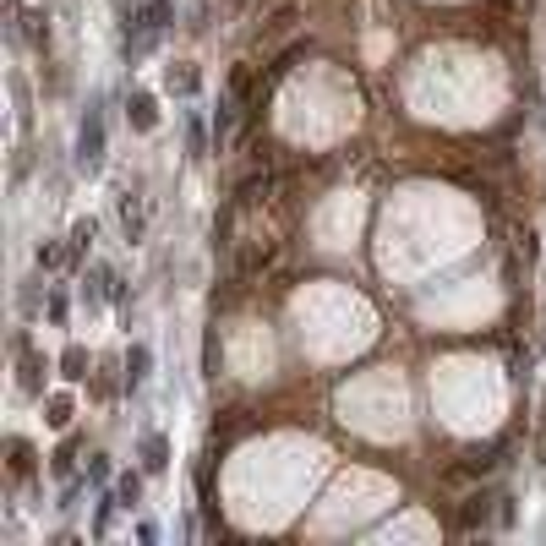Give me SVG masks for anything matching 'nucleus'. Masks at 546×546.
<instances>
[{
    "mask_svg": "<svg viewBox=\"0 0 546 546\" xmlns=\"http://www.w3.org/2000/svg\"><path fill=\"white\" fill-rule=\"evenodd\" d=\"M66 257H71V246H60V241H38V252H33L38 273H55V268H66Z\"/></svg>",
    "mask_w": 546,
    "mask_h": 546,
    "instance_id": "nucleus-15",
    "label": "nucleus"
},
{
    "mask_svg": "<svg viewBox=\"0 0 546 546\" xmlns=\"http://www.w3.org/2000/svg\"><path fill=\"white\" fill-rule=\"evenodd\" d=\"M77 170H88V175L104 170V115H98V109L82 115V131H77Z\"/></svg>",
    "mask_w": 546,
    "mask_h": 546,
    "instance_id": "nucleus-1",
    "label": "nucleus"
},
{
    "mask_svg": "<svg viewBox=\"0 0 546 546\" xmlns=\"http://www.w3.org/2000/svg\"><path fill=\"white\" fill-rule=\"evenodd\" d=\"M115 509H120V503H115V492H109V498H98V509H93V536H104V531H109V514H115Z\"/></svg>",
    "mask_w": 546,
    "mask_h": 546,
    "instance_id": "nucleus-20",
    "label": "nucleus"
},
{
    "mask_svg": "<svg viewBox=\"0 0 546 546\" xmlns=\"http://www.w3.org/2000/svg\"><path fill=\"white\" fill-rule=\"evenodd\" d=\"M77 448H82V443H77V438H66V443H60L55 454H49V476L71 481V470H77Z\"/></svg>",
    "mask_w": 546,
    "mask_h": 546,
    "instance_id": "nucleus-16",
    "label": "nucleus"
},
{
    "mask_svg": "<svg viewBox=\"0 0 546 546\" xmlns=\"http://www.w3.org/2000/svg\"><path fill=\"white\" fill-rule=\"evenodd\" d=\"M164 88L170 93H180V98H191V93H202V77H197V66H164Z\"/></svg>",
    "mask_w": 546,
    "mask_h": 546,
    "instance_id": "nucleus-8",
    "label": "nucleus"
},
{
    "mask_svg": "<svg viewBox=\"0 0 546 546\" xmlns=\"http://www.w3.org/2000/svg\"><path fill=\"white\" fill-rule=\"evenodd\" d=\"M224 93L235 98V104H246V98H257V82H252V66L241 60L235 71H230V82H224Z\"/></svg>",
    "mask_w": 546,
    "mask_h": 546,
    "instance_id": "nucleus-14",
    "label": "nucleus"
},
{
    "mask_svg": "<svg viewBox=\"0 0 546 546\" xmlns=\"http://www.w3.org/2000/svg\"><path fill=\"white\" fill-rule=\"evenodd\" d=\"M71 416H77V399H71V394H44V421H49L55 432H66Z\"/></svg>",
    "mask_w": 546,
    "mask_h": 546,
    "instance_id": "nucleus-10",
    "label": "nucleus"
},
{
    "mask_svg": "<svg viewBox=\"0 0 546 546\" xmlns=\"http://www.w3.org/2000/svg\"><path fill=\"white\" fill-rule=\"evenodd\" d=\"M541 421H546V405H541Z\"/></svg>",
    "mask_w": 546,
    "mask_h": 546,
    "instance_id": "nucleus-25",
    "label": "nucleus"
},
{
    "mask_svg": "<svg viewBox=\"0 0 546 546\" xmlns=\"http://www.w3.org/2000/svg\"><path fill=\"white\" fill-rule=\"evenodd\" d=\"M109 284H115L109 268H88V279H82V301H109Z\"/></svg>",
    "mask_w": 546,
    "mask_h": 546,
    "instance_id": "nucleus-17",
    "label": "nucleus"
},
{
    "mask_svg": "<svg viewBox=\"0 0 546 546\" xmlns=\"http://www.w3.org/2000/svg\"><path fill=\"white\" fill-rule=\"evenodd\" d=\"M88 481H109V459H104V454L88 459Z\"/></svg>",
    "mask_w": 546,
    "mask_h": 546,
    "instance_id": "nucleus-23",
    "label": "nucleus"
},
{
    "mask_svg": "<svg viewBox=\"0 0 546 546\" xmlns=\"http://www.w3.org/2000/svg\"><path fill=\"white\" fill-rule=\"evenodd\" d=\"M148 372H153V350H148V345H131L126 361H120V383H126V388H142Z\"/></svg>",
    "mask_w": 546,
    "mask_h": 546,
    "instance_id": "nucleus-6",
    "label": "nucleus"
},
{
    "mask_svg": "<svg viewBox=\"0 0 546 546\" xmlns=\"http://www.w3.org/2000/svg\"><path fill=\"white\" fill-rule=\"evenodd\" d=\"M120 230H126V241L137 246L142 235H148V202H142V191H120Z\"/></svg>",
    "mask_w": 546,
    "mask_h": 546,
    "instance_id": "nucleus-3",
    "label": "nucleus"
},
{
    "mask_svg": "<svg viewBox=\"0 0 546 546\" xmlns=\"http://www.w3.org/2000/svg\"><path fill=\"white\" fill-rule=\"evenodd\" d=\"M16 350H22V372H16V388H22L27 399H44V372H49V361L27 350V334L16 339Z\"/></svg>",
    "mask_w": 546,
    "mask_h": 546,
    "instance_id": "nucleus-2",
    "label": "nucleus"
},
{
    "mask_svg": "<svg viewBox=\"0 0 546 546\" xmlns=\"http://www.w3.org/2000/svg\"><path fill=\"white\" fill-rule=\"evenodd\" d=\"M186 142H191V159H202V153H208V131H202V120H191Z\"/></svg>",
    "mask_w": 546,
    "mask_h": 546,
    "instance_id": "nucleus-22",
    "label": "nucleus"
},
{
    "mask_svg": "<svg viewBox=\"0 0 546 546\" xmlns=\"http://www.w3.org/2000/svg\"><path fill=\"white\" fill-rule=\"evenodd\" d=\"M498 465V448H470L459 465H448V481H476V476H492Z\"/></svg>",
    "mask_w": 546,
    "mask_h": 546,
    "instance_id": "nucleus-5",
    "label": "nucleus"
},
{
    "mask_svg": "<svg viewBox=\"0 0 546 546\" xmlns=\"http://www.w3.org/2000/svg\"><path fill=\"white\" fill-rule=\"evenodd\" d=\"M126 120H131V131H153L159 126V98L153 93H131L126 98Z\"/></svg>",
    "mask_w": 546,
    "mask_h": 546,
    "instance_id": "nucleus-7",
    "label": "nucleus"
},
{
    "mask_svg": "<svg viewBox=\"0 0 546 546\" xmlns=\"http://www.w3.org/2000/svg\"><path fill=\"white\" fill-rule=\"evenodd\" d=\"M93 235H98V219H77V224H71V241H66V246H71V263L93 246Z\"/></svg>",
    "mask_w": 546,
    "mask_h": 546,
    "instance_id": "nucleus-18",
    "label": "nucleus"
},
{
    "mask_svg": "<svg viewBox=\"0 0 546 546\" xmlns=\"http://www.w3.org/2000/svg\"><path fill=\"white\" fill-rule=\"evenodd\" d=\"M142 470H148V476H164V470H170V443H164L159 432L142 438Z\"/></svg>",
    "mask_w": 546,
    "mask_h": 546,
    "instance_id": "nucleus-11",
    "label": "nucleus"
},
{
    "mask_svg": "<svg viewBox=\"0 0 546 546\" xmlns=\"http://www.w3.org/2000/svg\"><path fill=\"white\" fill-rule=\"evenodd\" d=\"M235 5H241V0H235Z\"/></svg>",
    "mask_w": 546,
    "mask_h": 546,
    "instance_id": "nucleus-26",
    "label": "nucleus"
},
{
    "mask_svg": "<svg viewBox=\"0 0 546 546\" xmlns=\"http://www.w3.org/2000/svg\"><path fill=\"white\" fill-rule=\"evenodd\" d=\"M115 503H120V509H137V503H142V476H137V470H126V476L115 481Z\"/></svg>",
    "mask_w": 546,
    "mask_h": 546,
    "instance_id": "nucleus-19",
    "label": "nucleus"
},
{
    "mask_svg": "<svg viewBox=\"0 0 546 546\" xmlns=\"http://www.w3.org/2000/svg\"><path fill=\"white\" fill-rule=\"evenodd\" d=\"M55 366H60V377H66V383H82V377H88V350H82V345H66Z\"/></svg>",
    "mask_w": 546,
    "mask_h": 546,
    "instance_id": "nucleus-13",
    "label": "nucleus"
},
{
    "mask_svg": "<svg viewBox=\"0 0 546 546\" xmlns=\"http://www.w3.org/2000/svg\"><path fill=\"white\" fill-rule=\"evenodd\" d=\"M49 323H66V295H49Z\"/></svg>",
    "mask_w": 546,
    "mask_h": 546,
    "instance_id": "nucleus-24",
    "label": "nucleus"
},
{
    "mask_svg": "<svg viewBox=\"0 0 546 546\" xmlns=\"http://www.w3.org/2000/svg\"><path fill=\"white\" fill-rule=\"evenodd\" d=\"M295 22H301V5L295 0H284L273 16H268V27H263V44H273V38H284V33H295Z\"/></svg>",
    "mask_w": 546,
    "mask_h": 546,
    "instance_id": "nucleus-9",
    "label": "nucleus"
},
{
    "mask_svg": "<svg viewBox=\"0 0 546 546\" xmlns=\"http://www.w3.org/2000/svg\"><path fill=\"white\" fill-rule=\"evenodd\" d=\"M492 503H498L492 492H470V498H465V514H459V525H465V531L487 525V520H492Z\"/></svg>",
    "mask_w": 546,
    "mask_h": 546,
    "instance_id": "nucleus-12",
    "label": "nucleus"
},
{
    "mask_svg": "<svg viewBox=\"0 0 546 546\" xmlns=\"http://www.w3.org/2000/svg\"><path fill=\"white\" fill-rule=\"evenodd\" d=\"M5 470H11V481H33L38 476V448L27 438H5Z\"/></svg>",
    "mask_w": 546,
    "mask_h": 546,
    "instance_id": "nucleus-4",
    "label": "nucleus"
},
{
    "mask_svg": "<svg viewBox=\"0 0 546 546\" xmlns=\"http://www.w3.org/2000/svg\"><path fill=\"white\" fill-rule=\"evenodd\" d=\"M27 38H33L38 49L49 44V16H44V11H33V16H27Z\"/></svg>",
    "mask_w": 546,
    "mask_h": 546,
    "instance_id": "nucleus-21",
    "label": "nucleus"
}]
</instances>
